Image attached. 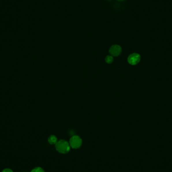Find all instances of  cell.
Returning a JSON list of instances; mask_svg holds the SVG:
<instances>
[{"label": "cell", "instance_id": "obj_1", "mask_svg": "<svg viewBox=\"0 0 172 172\" xmlns=\"http://www.w3.org/2000/svg\"><path fill=\"white\" fill-rule=\"evenodd\" d=\"M55 149L59 153L62 154H66L70 151V147L69 143L65 140L57 141L55 144Z\"/></svg>", "mask_w": 172, "mask_h": 172}, {"label": "cell", "instance_id": "obj_2", "mask_svg": "<svg viewBox=\"0 0 172 172\" xmlns=\"http://www.w3.org/2000/svg\"><path fill=\"white\" fill-rule=\"evenodd\" d=\"M69 144L72 149H79L82 145V140L78 135H74L70 139Z\"/></svg>", "mask_w": 172, "mask_h": 172}, {"label": "cell", "instance_id": "obj_3", "mask_svg": "<svg viewBox=\"0 0 172 172\" xmlns=\"http://www.w3.org/2000/svg\"><path fill=\"white\" fill-rule=\"evenodd\" d=\"M128 62L129 64L132 66L137 65L141 61V56L138 53H134L129 55L127 59Z\"/></svg>", "mask_w": 172, "mask_h": 172}, {"label": "cell", "instance_id": "obj_4", "mask_svg": "<svg viewBox=\"0 0 172 172\" xmlns=\"http://www.w3.org/2000/svg\"><path fill=\"white\" fill-rule=\"evenodd\" d=\"M121 53V47L119 45H112L109 49L110 54L112 57H118Z\"/></svg>", "mask_w": 172, "mask_h": 172}, {"label": "cell", "instance_id": "obj_5", "mask_svg": "<svg viewBox=\"0 0 172 172\" xmlns=\"http://www.w3.org/2000/svg\"><path fill=\"white\" fill-rule=\"evenodd\" d=\"M48 141L51 145H55L57 142V139L55 135H51L48 137Z\"/></svg>", "mask_w": 172, "mask_h": 172}, {"label": "cell", "instance_id": "obj_6", "mask_svg": "<svg viewBox=\"0 0 172 172\" xmlns=\"http://www.w3.org/2000/svg\"><path fill=\"white\" fill-rule=\"evenodd\" d=\"M113 57L112 55H107L105 57L106 63H111L113 61Z\"/></svg>", "mask_w": 172, "mask_h": 172}, {"label": "cell", "instance_id": "obj_7", "mask_svg": "<svg viewBox=\"0 0 172 172\" xmlns=\"http://www.w3.org/2000/svg\"><path fill=\"white\" fill-rule=\"evenodd\" d=\"M31 172H44V171L40 167H36L33 169Z\"/></svg>", "mask_w": 172, "mask_h": 172}, {"label": "cell", "instance_id": "obj_8", "mask_svg": "<svg viewBox=\"0 0 172 172\" xmlns=\"http://www.w3.org/2000/svg\"><path fill=\"white\" fill-rule=\"evenodd\" d=\"M2 172H13L12 170H11L10 169H4V170H3Z\"/></svg>", "mask_w": 172, "mask_h": 172}]
</instances>
